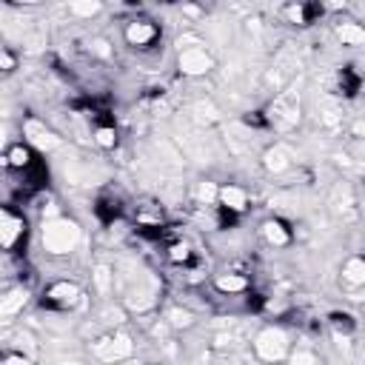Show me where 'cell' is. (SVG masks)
Listing matches in <instances>:
<instances>
[{"instance_id": "6da1fadb", "label": "cell", "mask_w": 365, "mask_h": 365, "mask_svg": "<svg viewBox=\"0 0 365 365\" xmlns=\"http://www.w3.org/2000/svg\"><path fill=\"white\" fill-rule=\"evenodd\" d=\"M43 248L49 254H69L80 243V225L66 217H52L43 223Z\"/></svg>"}, {"instance_id": "7a4b0ae2", "label": "cell", "mask_w": 365, "mask_h": 365, "mask_svg": "<svg viewBox=\"0 0 365 365\" xmlns=\"http://www.w3.org/2000/svg\"><path fill=\"white\" fill-rule=\"evenodd\" d=\"M254 351L260 360H268V362H277L288 354V337L285 331L280 329H263L254 340Z\"/></svg>"}, {"instance_id": "3957f363", "label": "cell", "mask_w": 365, "mask_h": 365, "mask_svg": "<svg viewBox=\"0 0 365 365\" xmlns=\"http://www.w3.org/2000/svg\"><path fill=\"white\" fill-rule=\"evenodd\" d=\"M177 66H180V71H183V74H188V78H200V74H206L211 66H214V60H211V57H208L203 49L188 46V49H183V52H180Z\"/></svg>"}, {"instance_id": "277c9868", "label": "cell", "mask_w": 365, "mask_h": 365, "mask_svg": "<svg viewBox=\"0 0 365 365\" xmlns=\"http://www.w3.org/2000/svg\"><path fill=\"white\" fill-rule=\"evenodd\" d=\"M131 340L126 337V334H114V337H106V340H100L98 345H94V354H98L100 360H126L129 354H131Z\"/></svg>"}, {"instance_id": "5b68a950", "label": "cell", "mask_w": 365, "mask_h": 365, "mask_svg": "<svg viewBox=\"0 0 365 365\" xmlns=\"http://www.w3.org/2000/svg\"><path fill=\"white\" fill-rule=\"evenodd\" d=\"M23 134H26V140H29L32 146H37L41 151H54V148H60V137H57L52 129H46L43 123H37V120H29V123L23 126Z\"/></svg>"}, {"instance_id": "8992f818", "label": "cell", "mask_w": 365, "mask_h": 365, "mask_svg": "<svg viewBox=\"0 0 365 365\" xmlns=\"http://www.w3.org/2000/svg\"><path fill=\"white\" fill-rule=\"evenodd\" d=\"M23 220L21 217H14L12 211H3L0 214V240H3V248H12L17 243V237L23 234Z\"/></svg>"}, {"instance_id": "52a82bcc", "label": "cell", "mask_w": 365, "mask_h": 365, "mask_svg": "<svg viewBox=\"0 0 365 365\" xmlns=\"http://www.w3.org/2000/svg\"><path fill=\"white\" fill-rule=\"evenodd\" d=\"M157 37V29L151 26L148 21H134L126 26V41L129 46H148Z\"/></svg>"}, {"instance_id": "ba28073f", "label": "cell", "mask_w": 365, "mask_h": 365, "mask_svg": "<svg viewBox=\"0 0 365 365\" xmlns=\"http://www.w3.org/2000/svg\"><path fill=\"white\" fill-rule=\"evenodd\" d=\"M46 297L54 305H74V302L80 300V288L74 285V283H54L49 291H46Z\"/></svg>"}, {"instance_id": "9c48e42d", "label": "cell", "mask_w": 365, "mask_h": 365, "mask_svg": "<svg viewBox=\"0 0 365 365\" xmlns=\"http://www.w3.org/2000/svg\"><path fill=\"white\" fill-rule=\"evenodd\" d=\"M263 163H265L268 171L280 175V171H285L288 166H291V155H288V148H285V146H274V148H268V151H265Z\"/></svg>"}, {"instance_id": "30bf717a", "label": "cell", "mask_w": 365, "mask_h": 365, "mask_svg": "<svg viewBox=\"0 0 365 365\" xmlns=\"http://www.w3.org/2000/svg\"><path fill=\"white\" fill-rule=\"evenodd\" d=\"M342 283H349L351 288L365 285V260L362 257H351L342 265Z\"/></svg>"}, {"instance_id": "8fae6325", "label": "cell", "mask_w": 365, "mask_h": 365, "mask_svg": "<svg viewBox=\"0 0 365 365\" xmlns=\"http://www.w3.org/2000/svg\"><path fill=\"white\" fill-rule=\"evenodd\" d=\"M220 203H223L225 208H232V211H243L245 203H248V197H245V191H243V188H237V186H225V188H220Z\"/></svg>"}, {"instance_id": "7c38bea8", "label": "cell", "mask_w": 365, "mask_h": 365, "mask_svg": "<svg viewBox=\"0 0 365 365\" xmlns=\"http://www.w3.org/2000/svg\"><path fill=\"white\" fill-rule=\"evenodd\" d=\"M23 305H26V291L23 288H14V291H9L3 300H0V314L12 317L17 311H23Z\"/></svg>"}, {"instance_id": "4fadbf2b", "label": "cell", "mask_w": 365, "mask_h": 365, "mask_svg": "<svg viewBox=\"0 0 365 365\" xmlns=\"http://www.w3.org/2000/svg\"><path fill=\"white\" fill-rule=\"evenodd\" d=\"M337 37L345 46H362L365 43V29L357 23H340L337 26Z\"/></svg>"}, {"instance_id": "5bb4252c", "label": "cell", "mask_w": 365, "mask_h": 365, "mask_svg": "<svg viewBox=\"0 0 365 365\" xmlns=\"http://www.w3.org/2000/svg\"><path fill=\"white\" fill-rule=\"evenodd\" d=\"M263 237L272 243V245H288V240H291V234L285 232V225L277 223V220H268L263 223Z\"/></svg>"}, {"instance_id": "9a60e30c", "label": "cell", "mask_w": 365, "mask_h": 365, "mask_svg": "<svg viewBox=\"0 0 365 365\" xmlns=\"http://www.w3.org/2000/svg\"><path fill=\"white\" fill-rule=\"evenodd\" d=\"M214 285L220 288L223 294H237V291H245V277H240V274H220L217 280H214Z\"/></svg>"}, {"instance_id": "2e32d148", "label": "cell", "mask_w": 365, "mask_h": 365, "mask_svg": "<svg viewBox=\"0 0 365 365\" xmlns=\"http://www.w3.org/2000/svg\"><path fill=\"white\" fill-rule=\"evenodd\" d=\"M69 9L78 17H94L100 12V0H69Z\"/></svg>"}, {"instance_id": "e0dca14e", "label": "cell", "mask_w": 365, "mask_h": 365, "mask_svg": "<svg viewBox=\"0 0 365 365\" xmlns=\"http://www.w3.org/2000/svg\"><path fill=\"white\" fill-rule=\"evenodd\" d=\"M94 285H98L100 294H109V288H111V272H109V265H98V268H94Z\"/></svg>"}, {"instance_id": "ac0fdd59", "label": "cell", "mask_w": 365, "mask_h": 365, "mask_svg": "<svg viewBox=\"0 0 365 365\" xmlns=\"http://www.w3.org/2000/svg\"><path fill=\"white\" fill-rule=\"evenodd\" d=\"M331 203H334V208L337 211H342V208H349L354 200H351V188L349 186H337L334 188V197H331Z\"/></svg>"}, {"instance_id": "d6986e66", "label": "cell", "mask_w": 365, "mask_h": 365, "mask_svg": "<svg viewBox=\"0 0 365 365\" xmlns=\"http://www.w3.org/2000/svg\"><path fill=\"white\" fill-rule=\"evenodd\" d=\"M197 197H200V203L220 200V188H217L214 183H200V188H197Z\"/></svg>"}, {"instance_id": "ffe728a7", "label": "cell", "mask_w": 365, "mask_h": 365, "mask_svg": "<svg viewBox=\"0 0 365 365\" xmlns=\"http://www.w3.org/2000/svg\"><path fill=\"white\" fill-rule=\"evenodd\" d=\"M9 163H12V166H17V168L26 166V163H29V151H26L23 146H14V148L9 151Z\"/></svg>"}, {"instance_id": "44dd1931", "label": "cell", "mask_w": 365, "mask_h": 365, "mask_svg": "<svg viewBox=\"0 0 365 365\" xmlns=\"http://www.w3.org/2000/svg\"><path fill=\"white\" fill-rule=\"evenodd\" d=\"M168 320H171V325H177V329H186V325H191V314L188 311H180V309H171L168 311Z\"/></svg>"}, {"instance_id": "7402d4cb", "label": "cell", "mask_w": 365, "mask_h": 365, "mask_svg": "<svg viewBox=\"0 0 365 365\" xmlns=\"http://www.w3.org/2000/svg\"><path fill=\"white\" fill-rule=\"evenodd\" d=\"M114 137H118V134H114V129H98V134H94V140H98L103 148H111L114 146Z\"/></svg>"}, {"instance_id": "603a6c76", "label": "cell", "mask_w": 365, "mask_h": 365, "mask_svg": "<svg viewBox=\"0 0 365 365\" xmlns=\"http://www.w3.org/2000/svg\"><path fill=\"white\" fill-rule=\"evenodd\" d=\"M168 257H171V263H186V260H188V245H186V243H183V245H180V243L171 245V254H168Z\"/></svg>"}, {"instance_id": "cb8c5ba5", "label": "cell", "mask_w": 365, "mask_h": 365, "mask_svg": "<svg viewBox=\"0 0 365 365\" xmlns=\"http://www.w3.org/2000/svg\"><path fill=\"white\" fill-rule=\"evenodd\" d=\"M0 362H3V365H14V362H21V365H26L29 362V357L26 354H6L3 360H0Z\"/></svg>"}, {"instance_id": "d4e9b609", "label": "cell", "mask_w": 365, "mask_h": 365, "mask_svg": "<svg viewBox=\"0 0 365 365\" xmlns=\"http://www.w3.org/2000/svg\"><path fill=\"white\" fill-rule=\"evenodd\" d=\"M103 317H106V322H111V325L123 322V311H120V309H109V311H106Z\"/></svg>"}, {"instance_id": "484cf974", "label": "cell", "mask_w": 365, "mask_h": 365, "mask_svg": "<svg viewBox=\"0 0 365 365\" xmlns=\"http://www.w3.org/2000/svg\"><path fill=\"white\" fill-rule=\"evenodd\" d=\"M91 46H94V54H100V57H109V54H111V49H109L106 41H94Z\"/></svg>"}, {"instance_id": "4316f807", "label": "cell", "mask_w": 365, "mask_h": 365, "mask_svg": "<svg viewBox=\"0 0 365 365\" xmlns=\"http://www.w3.org/2000/svg\"><path fill=\"white\" fill-rule=\"evenodd\" d=\"M294 362H314V354H305V351H297L294 357H291Z\"/></svg>"}, {"instance_id": "83f0119b", "label": "cell", "mask_w": 365, "mask_h": 365, "mask_svg": "<svg viewBox=\"0 0 365 365\" xmlns=\"http://www.w3.org/2000/svg\"><path fill=\"white\" fill-rule=\"evenodd\" d=\"M0 60H3V69H12V66H14V60H12V54H9V52L0 54Z\"/></svg>"}, {"instance_id": "f1b7e54d", "label": "cell", "mask_w": 365, "mask_h": 365, "mask_svg": "<svg viewBox=\"0 0 365 365\" xmlns=\"http://www.w3.org/2000/svg\"><path fill=\"white\" fill-rule=\"evenodd\" d=\"M325 3H329V6H342L345 0H325Z\"/></svg>"}, {"instance_id": "f546056e", "label": "cell", "mask_w": 365, "mask_h": 365, "mask_svg": "<svg viewBox=\"0 0 365 365\" xmlns=\"http://www.w3.org/2000/svg\"><path fill=\"white\" fill-rule=\"evenodd\" d=\"M357 134H365V123H357Z\"/></svg>"}]
</instances>
